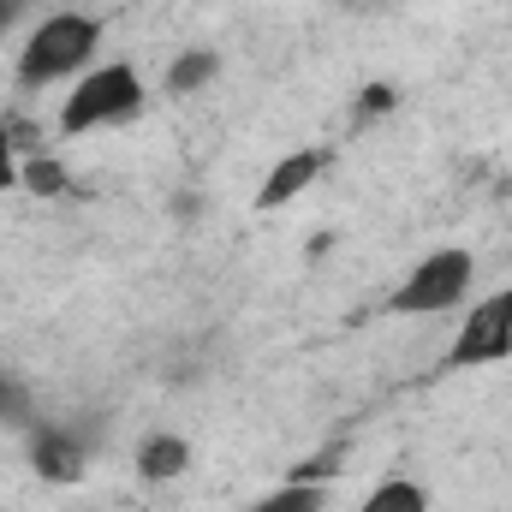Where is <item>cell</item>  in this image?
<instances>
[{"label": "cell", "instance_id": "8", "mask_svg": "<svg viewBox=\"0 0 512 512\" xmlns=\"http://www.w3.org/2000/svg\"><path fill=\"white\" fill-rule=\"evenodd\" d=\"M358 512H429V489L411 483V477H387L358 501Z\"/></svg>", "mask_w": 512, "mask_h": 512}, {"label": "cell", "instance_id": "12", "mask_svg": "<svg viewBox=\"0 0 512 512\" xmlns=\"http://www.w3.org/2000/svg\"><path fill=\"white\" fill-rule=\"evenodd\" d=\"M18 161H24V149H18V131L0 126V191H12V185H18Z\"/></svg>", "mask_w": 512, "mask_h": 512}, {"label": "cell", "instance_id": "6", "mask_svg": "<svg viewBox=\"0 0 512 512\" xmlns=\"http://www.w3.org/2000/svg\"><path fill=\"white\" fill-rule=\"evenodd\" d=\"M30 465L42 483H78L90 471V447L72 435V429H30Z\"/></svg>", "mask_w": 512, "mask_h": 512}, {"label": "cell", "instance_id": "3", "mask_svg": "<svg viewBox=\"0 0 512 512\" xmlns=\"http://www.w3.org/2000/svg\"><path fill=\"white\" fill-rule=\"evenodd\" d=\"M471 286H477V256L465 251V245H441V251L417 256V268L393 286L387 310L393 316H441V310L465 304Z\"/></svg>", "mask_w": 512, "mask_h": 512}, {"label": "cell", "instance_id": "11", "mask_svg": "<svg viewBox=\"0 0 512 512\" xmlns=\"http://www.w3.org/2000/svg\"><path fill=\"white\" fill-rule=\"evenodd\" d=\"M245 512H322V495L310 483H292V489H280V495H268V501H256Z\"/></svg>", "mask_w": 512, "mask_h": 512}, {"label": "cell", "instance_id": "9", "mask_svg": "<svg viewBox=\"0 0 512 512\" xmlns=\"http://www.w3.org/2000/svg\"><path fill=\"white\" fill-rule=\"evenodd\" d=\"M18 185H24L30 197H66V185H72V173H66V161H54V155H42V149H30V155L18 161Z\"/></svg>", "mask_w": 512, "mask_h": 512}, {"label": "cell", "instance_id": "14", "mask_svg": "<svg viewBox=\"0 0 512 512\" xmlns=\"http://www.w3.org/2000/svg\"><path fill=\"white\" fill-rule=\"evenodd\" d=\"M18 411H24V393L0 376V423H6V417H18Z\"/></svg>", "mask_w": 512, "mask_h": 512}, {"label": "cell", "instance_id": "10", "mask_svg": "<svg viewBox=\"0 0 512 512\" xmlns=\"http://www.w3.org/2000/svg\"><path fill=\"white\" fill-rule=\"evenodd\" d=\"M215 72H221L215 48H185V54H179V60L167 66V90H173V96H191V90L215 84Z\"/></svg>", "mask_w": 512, "mask_h": 512}, {"label": "cell", "instance_id": "5", "mask_svg": "<svg viewBox=\"0 0 512 512\" xmlns=\"http://www.w3.org/2000/svg\"><path fill=\"white\" fill-rule=\"evenodd\" d=\"M322 173H328V149H292V155H280V161L268 167V179L256 185V209H286V203H298Z\"/></svg>", "mask_w": 512, "mask_h": 512}, {"label": "cell", "instance_id": "4", "mask_svg": "<svg viewBox=\"0 0 512 512\" xmlns=\"http://www.w3.org/2000/svg\"><path fill=\"white\" fill-rule=\"evenodd\" d=\"M512 358V286L471 304L459 334H453V352H447V370H483V364H507Z\"/></svg>", "mask_w": 512, "mask_h": 512}, {"label": "cell", "instance_id": "2", "mask_svg": "<svg viewBox=\"0 0 512 512\" xmlns=\"http://www.w3.org/2000/svg\"><path fill=\"white\" fill-rule=\"evenodd\" d=\"M143 102H149L143 72L131 60H108V66H90V72L72 78L54 131L60 137H90V131H102V126H131L143 114Z\"/></svg>", "mask_w": 512, "mask_h": 512}, {"label": "cell", "instance_id": "15", "mask_svg": "<svg viewBox=\"0 0 512 512\" xmlns=\"http://www.w3.org/2000/svg\"><path fill=\"white\" fill-rule=\"evenodd\" d=\"M346 6H376V0H346Z\"/></svg>", "mask_w": 512, "mask_h": 512}, {"label": "cell", "instance_id": "7", "mask_svg": "<svg viewBox=\"0 0 512 512\" xmlns=\"http://www.w3.org/2000/svg\"><path fill=\"white\" fill-rule=\"evenodd\" d=\"M191 471V441L173 435V429H155L137 441V477L143 483H179Z\"/></svg>", "mask_w": 512, "mask_h": 512}, {"label": "cell", "instance_id": "13", "mask_svg": "<svg viewBox=\"0 0 512 512\" xmlns=\"http://www.w3.org/2000/svg\"><path fill=\"white\" fill-rule=\"evenodd\" d=\"M24 6H30V0H0V42H6L12 30H18V18H24Z\"/></svg>", "mask_w": 512, "mask_h": 512}, {"label": "cell", "instance_id": "1", "mask_svg": "<svg viewBox=\"0 0 512 512\" xmlns=\"http://www.w3.org/2000/svg\"><path fill=\"white\" fill-rule=\"evenodd\" d=\"M96 48H102V24L90 12H48L36 18V30L18 48V84L24 90L72 84L78 72L96 66Z\"/></svg>", "mask_w": 512, "mask_h": 512}]
</instances>
